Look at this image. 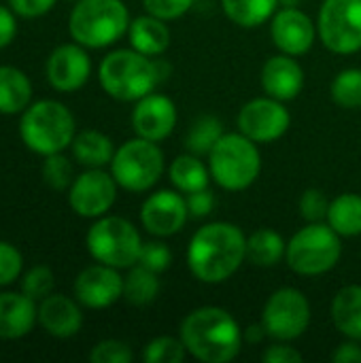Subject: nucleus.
Wrapping results in <instances>:
<instances>
[{
	"instance_id": "nucleus-23",
	"label": "nucleus",
	"mask_w": 361,
	"mask_h": 363,
	"mask_svg": "<svg viewBox=\"0 0 361 363\" xmlns=\"http://www.w3.org/2000/svg\"><path fill=\"white\" fill-rule=\"evenodd\" d=\"M332 321L345 338L361 342V285H347L334 296Z\"/></svg>"
},
{
	"instance_id": "nucleus-24",
	"label": "nucleus",
	"mask_w": 361,
	"mask_h": 363,
	"mask_svg": "<svg viewBox=\"0 0 361 363\" xmlns=\"http://www.w3.org/2000/svg\"><path fill=\"white\" fill-rule=\"evenodd\" d=\"M32 102V83L15 66H0V113H23Z\"/></svg>"
},
{
	"instance_id": "nucleus-37",
	"label": "nucleus",
	"mask_w": 361,
	"mask_h": 363,
	"mask_svg": "<svg viewBox=\"0 0 361 363\" xmlns=\"http://www.w3.org/2000/svg\"><path fill=\"white\" fill-rule=\"evenodd\" d=\"M132 359H134L132 349L126 342L115 340V338L102 340L89 351L91 363H130Z\"/></svg>"
},
{
	"instance_id": "nucleus-43",
	"label": "nucleus",
	"mask_w": 361,
	"mask_h": 363,
	"mask_svg": "<svg viewBox=\"0 0 361 363\" xmlns=\"http://www.w3.org/2000/svg\"><path fill=\"white\" fill-rule=\"evenodd\" d=\"M55 2L57 0H9V6L17 15L34 19V17H40V15L49 13L55 6Z\"/></svg>"
},
{
	"instance_id": "nucleus-8",
	"label": "nucleus",
	"mask_w": 361,
	"mask_h": 363,
	"mask_svg": "<svg viewBox=\"0 0 361 363\" xmlns=\"http://www.w3.org/2000/svg\"><path fill=\"white\" fill-rule=\"evenodd\" d=\"M85 245L96 262L113 266L117 270H130L138 264L145 242L132 221L115 215H104L98 217L96 223L87 230Z\"/></svg>"
},
{
	"instance_id": "nucleus-30",
	"label": "nucleus",
	"mask_w": 361,
	"mask_h": 363,
	"mask_svg": "<svg viewBox=\"0 0 361 363\" xmlns=\"http://www.w3.org/2000/svg\"><path fill=\"white\" fill-rule=\"evenodd\" d=\"M160 296V279L157 272L136 264L130 268L128 277H123V300L132 306H147Z\"/></svg>"
},
{
	"instance_id": "nucleus-45",
	"label": "nucleus",
	"mask_w": 361,
	"mask_h": 363,
	"mask_svg": "<svg viewBox=\"0 0 361 363\" xmlns=\"http://www.w3.org/2000/svg\"><path fill=\"white\" fill-rule=\"evenodd\" d=\"M334 363H361V342L347 338V342L338 345L332 353Z\"/></svg>"
},
{
	"instance_id": "nucleus-31",
	"label": "nucleus",
	"mask_w": 361,
	"mask_h": 363,
	"mask_svg": "<svg viewBox=\"0 0 361 363\" xmlns=\"http://www.w3.org/2000/svg\"><path fill=\"white\" fill-rule=\"evenodd\" d=\"M223 134H226L223 125H221V121L217 117L202 115L191 123V128H189V132L185 136V149L189 153L198 155V157H202V155L209 157V153L213 151V147L217 145V140Z\"/></svg>"
},
{
	"instance_id": "nucleus-5",
	"label": "nucleus",
	"mask_w": 361,
	"mask_h": 363,
	"mask_svg": "<svg viewBox=\"0 0 361 363\" xmlns=\"http://www.w3.org/2000/svg\"><path fill=\"white\" fill-rule=\"evenodd\" d=\"M130 21L121 0H77L68 17V32L87 49H104L128 34Z\"/></svg>"
},
{
	"instance_id": "nucleus-46",
	"label": "nucleus",
	"mask_w": 361,
	"mask_h": 363,
	"mask_svg": "<svg viewBox=\"0 0 361 363\" xmlns=\"http://www.w3.org/2000/svg\"><path fill=\"white\" fill-rule=\"evenodd\" d=\"M243 334H245V342H260V340H264L268 336L262 323L260 325H249L247 330H243Z\"/></svg>"
},
{
	"instance_id": "nucleus-14",
	"label": "nucleus",
	"mask_w": 361,
	"mask_h": 363,
	"mask_svg": "<svg viewBox=\"0 0 361 363\" xmlns=\"http://www.w3.org/2000/svg\"><path fill=\"white\" fill-rule=\"evenodd\" d=\"M189 219L185 194L179 189H160L151 194L140 206V223L155 238L179 234Z\"/></svg>"
},
{
	"instance_id": "nucleus-15",
	"label": "nucleus",
	"mask_w": 361,
	"mask_h": 363,
	"mask_svg": "<svg viewBox=\"0 0 361 363\" xmlns=\"http://www.w3.org/2000/svg\"><path fill=\"white\" fill-rule=\"evenodd\" d=\"M270 36L281 53L306 55L317 40V23L298 6H281L270 19Z\"/></svg>"
},
{
	"instance_id": "nucleus-41",
	"label": "nucleus",
	"mask_w": 361,
	"mask_h": 363,
	"mask_svg": "<svg viewBox=\"0 0 361 363\" xmlns=\"http://www.w3.org/2000/svg\"><path fill=\"white\" fill-rule=\"evenodd\" d=\"M187 200V208H189V217H196V219H204L209 217L213 211H215V194L204 187V189H198V191H191L185 196Z\"/></svg>"
},
{
	"instance_id": "nucleus-19",
	"label": "nucleus",
	"mask_w": 361,
	"mask_h": 363,
	"mask_svg": "<svg viewBox=\"0 0 361 363\" xmlns=\"http://www.w3.org/2000/svg\"><path fill=\"white\" fill-rule=\"evenodd\" d=\"M260 81L266 96L289 102L296 100L304 89V68L294 55L279 53L264 62Z\"/></svg>"
},
{
	"instance_id": "nucleus-28",
	"label": "nucleus",
	"mask_w": 361,
	"mask_h": 363,
	"mask_svg": "<svg viewBox=\"0 0 361 363\" xmlns=\"http://www.w3.org/2000/svg\"><path fill=\"white\" fill-rule=\"evenodd\" d=\"M328 223L343 236L355 238L361 234V196L360 194H340L330 202Z\"/></svg>"
},
{
	"instance_id": "nucleus-7",
	"label": "nucleus",
	"mask_w": 361,
	"mask_h": 363,
	"mask_svg": "<svg viewBox=\"0 0 361 363\" xmlns=\"http://www.w3.org/2000/svg\"><path fill=\"white\" fill-rule=\"evenodd\" d=\"M343 236L326 221L306 223L287 242L285 262L300 277H321L343 257Z\"/></svg>"
},
{
	"instance_id": "nucleus-26",
	"label": "nucleus",
	"mask_w": 361,
	"mask_h": 363,
	"mask_svg": "<svg viewBox=\"0 0 361 363\" xmlns=\"http://www.w3.org/2000/svg\"><path fill=\"white\" fill-rule=\"evenodd\" d=\"M70 147H72L74 160L87 168H102V166L111 164V160L117 151L113 140L104 132H98V130L79 132Z\"/></svg>"
},
{
	"instance_id": "nucleus-25",
	"label": "nucleus",
	"mask_w": 361,
	"mask_h": 363,
	"mask_svg": "<svg viewBox=\"0 0 361 363\" xmlns=\"http://www.w3.org/2000/svg\"><path fill=\"white\" fill-rule=\"evenodd\" d=\"M168 179L174 189H179L181 194L187 196L191 191L209 187L213 177H211L209 166L198 155L187 151L172 160V164L168 166Z\"/></svg>"
},
{
	"instance_id": "nucleus-18",
	"label": "nucleus",
	"mask_w": 361,
	"mask_h": 363,
	"mask_svg": "<svg viewBox=\"0 0 361 363\" xmlns=\"http://www.w3.org/2000/svg\"><path fill=\"white\" fill-rule=\"evenodd\" d=\"M177 119H179V113H177V104L172 102V98L164 94H155V91L136 100L132 108L134 134L153 143L166 140L174 132Z\"/></svg>"
},
{
	"instance_id": "nucleus-35",
	"label": "nucleus",
	"mask_w": 361,
	"mask_h": 363,
	"mask_svg": "<svg viewBox=\"0 0 361 363\" xmlns=\"http://www.w3.org/2000/svg\"><path fill=\"white\" fill-rule=\"evenodd\" d=\"M53 285H55V277L49 266H34L21 279V291L36 302L47 298L53 291Z\"/></svg>"
},
{
	"instance_id": "nucleus-4",
	"label": "nucleus",
	"mask_w": 361,
	"mask_h": 363,
	"mask_svg": "<svg viewBox=\"0 0 361 363\" xmlns=\"http://www.w3.org/2000/svg\"><path fill=\"white\" fill-rule=\"evenodd\" d=\"M19 136L30 151L43 157L62 153L77 136V121L66 104L57 100H38L23 111Z\"/></svg>"
},
{
	"instance_id": "nucleus-9",
	"label": "nucleus",
	"mask_w": 361,
	"mask_h": 363,
	"mask_svg": "<svg viewBox=\"0 0 361 363\" xmlns=\"http://www.w3.org/2000/svg\"><path fill=\"white\" fill-rule=\"evenodd\" d=\"M164 168L166 162L160 145L140 136L126 140L111 160V174L117 185L132 194L153 189L162 179Z\"/></svg>"
},
{
	"instance_id": "nucleus-10",
	"label": "nucleus",
	"mask_w": 361,
	"mask_h": 363,
	"mask_svg": "<svg viewBox=\"0 0 361 363\" xmlns=\"http://www.w3.org/2000/svg\"><path fill=\"white\" fill-rule=\"evenodd\" d=\"M313 319L309 298L296 287L277 289L264 304L262 325L272 340L294 342L309 330Z\"/></svg>"
},
{
	"instance_id": "nucleus-2",
	"label": "nucleus",
	"mask_w": 361,
	"mask_h": 363,
	"mask_svg": "<svg viewBox=\"0 0 361 363\" xmlns=\"http://www.w3.org/2000/svg\"><path fill=\"white\" fill-rule=\"evenodd\" d=\"M187 353L204 363H230L240 355L245 334L238 321L221 306L191 311L179 330Z\"/></svg>"
},
{
	"instance_id": "nucleus-33",
	"label": "nucleus",
	"mask_w": 361,
	"mask_h": 363,
	"mask_svg": "<svg viewBox=\"0 0 361 363\" xmlns=\"http://www.w3.org/2000/svg\"><path fill=\"white\" fill-rule=\"evenodd\" d=\"M187 355V349L181 338L174 336H157L147 342L143 351V359L147 363H181Z\"/></svg>"
},
{
	"instance_id": "nucleus-12",
	"label": "nucleus",
	"mask_w": 361,
	"mask_h": 363,
	"mask_svg": "<svg viewBox=\"0 0 361 363\" xmlns=\"http://www.w3.org/2000/svg\"><path fill=\"white\" fill-rule=\"evenodd\" d=\"M238 132L251 138L257 145H270L279 138H283L291 125V113L287 111L285 102L262 96L249 100L238 117H236Z\"/></svg>"
},
{
	"instance_id": "nucleus-27",
	"label": "nucleus",
	"mask_w": 361,
	"mask_h": 363,
	"mask_svg": "<svg viewBox=\"0 0 361 363\" xmlns=\"http://www.w3.org/2000/svg\"><path fill=\"white\" fill-rule=\"evenodd\" d=\"M287 242L270 228H260L247 236V262L257 268H272L285 259Z\"/></svg>"
},
{
	"instance_id": "nucleus-22",
	"label": "nucleus",
	"mask_w": 361,
	"mask_h": 363,
	"mask_svg": "<svg viewBox=\"0 0 361 363\" xmlns=\"http://www.w3.org/2000/svg\"><path fill=\"white\" fill-rule=\"evenodd\" d=\"M128 38H130L132 49H136L149 57L166 53L172 43V34H170V28L166 26V21L160 17H153L149 13L134 17L130 21Z\"/></svg>"
},
{
	"instance_id": "nucleus-21",
	"label": "nucleus",
	"mask_w": 361,
	"mask_h": 363,
	"mask_svg": "<svg viewBox=\"0 0 361 363\" xmlns=\"http://www.w3.org/2000/svg\"><path fill=\"white\" fill-rule=\"evenodd\" d=\"M38 323V306L30 296L4 291L0 294V340H17L32 332Z\"/></svg>"
},
{
	"instance_id": "nucleus-34",
	"label": "nucleus",
	"mask_w": 361,
	"mask_h": 363,
	"mask_svg": "<svg viewBox=\"0 0 361 363\" xmlns=\"http://www.w3.org/2000/svg\"><path fill=\"white\" fill-rule=\"evenodd\" d=\"M43 181L55 189V191H64V189H70L72 181H74V168H72V162L62 155V153H51V155H45V162H43Z\"/></svg>"
},
{
	"instance_id": "nucleus-42",
	"label": "nucleus",
	"mask_w": 361,
	"mask_h": 363,
	"mask_svg": "<svg viewBox=\"0 0 361 363\" xmlns=\"http://www.w3.org/2000/svg\"><path fill=\"white\" fill-rule=\"evenodd\" d=\"M262 359L266 363H300L304 357L302 353L291 347L289 342H272L270 347H266V351L262 353Z\"/></svg>"
},
{
	"instance_id": "nucleus-16",
	"label": "nucleus",
	"mask_w": 361,
	"mask_h": 363,
	"mask_svg": "<svg viewBox=\"0 0 361 363\" xmlns=\"http://www.w3.org/2000/svg\"><path fill=\"white\" fill-rule=\"evenodd\" d=\"M72 291L77 302L85 308H109L123 298V277L117 268L98 262L79 272Z\"/></svg>"
},
{
	"instance_id": "nucleus-3",
	"label": "nucleus",
	"mask_w": 361,
	"mask_h": 363,
	"mask_svg": "<svg viewBox=\"0 0 361 363\" xmlns=\"http://www.w3.org/2000/svg\"><path fill=\"white\" fill-rule=\"evenodd\" d=\"M102 89L119 102H136L151 94L162 81L160 66L136 49H115L98 66Z\"/></svg>"
},
{
	"instance_id": "nucleus-11",
	"label": "nucleus",
	"mask_w": 361,
	"mask_h": 363,
	"mask_svg": "<svg viewBox=\"0 0 361 363\" xmlns=\"http://www.w3.org/2000/svg\"><path fill=\"white\" fill-rule=\"evenodd\" d=\"M317 34L332 53L353 55L361 51V0H323Z\"/></svg>"
},
{
	"instance_id": "nucleus-39",
	"label": "nucleus",
	"mask_w": 361,
	"mask_h": 363,
	"mask_svg": "<svg viewBox=\"0 0 361 363\" xmlns=\"http://www.w3.org/2000/svg\"><path fill=\"white\" fill-rule=\"evenodd\" d=\"M23 268V257L11 242L0 240V287L11 285L19 279Z\"/></svg>"
},
{
	"instance_id": "nucleus-38",
	"label": "nucleus",
	"mask_w": 361,
	"mask_h": 363,
	"mask_svg": "<svg viewBox=\"0 0 361 363\" xmlns=\"http://www.w3.org/2000/svg\"><path fill=\"white\" fill-rule=\"evenodd\" d=\"M140 266L162 274L164 270L170 268L172 264V251L166 242L162 240H151V242H145L143 245V251H140V259H138Z\"/></svg>"
},
{
	"instance_id": "nucleus-1",
	"label": "nucleus",
	"mask_w": 361,
	"mask_h": 363,
	"mask_svg": "<svg viewBox=\"0 0 361 363\" xmlns=\"http://www.w3.org/2000/svg\"><path fill=\"white\" fill-rule=\"evenodd\" d=\"M247 262V236L230 221H211L196 230L187 247V268L200 283L219 285Z\"/></svg>"
},
{
	"instance_id": "nucleus-48",
	"label": "nucleus",
	"mask_w": 361,
	"mask_h": 363,
	"mask_svg": "<svg viewBox=\"0 0 361 363\" xmlns=\"http://www.w3.org/2000/svg\"><path fill=\"white\" fill-rule=\"evenodd\" d=\"M68 2H77V0H68Z\"/></svg>"
},
{
	"instance_id": "nucleus-47",
	"label": "nucleus",
	"mask_w": 361,
	"mask_h": 363,
	"mask_svg": "<svg viewBox=\"0 0 361 363\" xmlns=\"http://www.w3.org/2000/svg\"><path fill=\"white\" fill-rule=\"evenodd\" d=\"M298 2H300V0H279L281 6H298Z\"/></svg>"
},
{
	"instance_id": "nucleus-44",
	"label": "nucleus",
	"mask_w": 361,
	"mask_h": 363,
	"mask_svg": "<svg viewBox=\"0 0 361 363\" xmlns=\"http://www.w3.org/2000/svg\"><path fill=\"white\" fill-rule=\"evenodd\" d=\"M17 34V21H15V11L6 9L0 4V49L11 45Z\"/></svg>"
},
{
	"instance_id": "nucleus-6",
	"label": "nucleus",
	"mask_w": 361,
	"mask_h": 363,
	"mask_svg": "<svg viewBox=\"0 0 361 363\" xmlns=\"http://www.w3.org/2000/svg\"><path fill=\"white\" fill-rule=\"evenodd\" d=\"M213 181L226 191L249 189L262 172V153L257 143L240 132L223 134L209 153Z\"/></svg>"
},
{
	"instance_id": "nucleus-32",
	"label": "nucleus",
	"mask_w": 361,
	"mask_h": 363,
	"mask_svg": "<svg viewBox=\"0 0 361 363\" xmlns=\"http://www.w3.org/2000/svg\"><path fill=\"white\" fill-rule=\"evenodd\" d=\"M330 94L340 108H361V68L340 70L330 85Z\"/></svg>"
},
{
	"instance_id": "nucleus-13",
	"label": "nucleus",
	"mask_w": 361,
	"mask_h": 363,
	"mask_svg": "<svg viewBox=\"0 0 361 363\" xmlns=\"http://www.w3.org/2000/svg\"><path fill=\"white\" fill-rule=\"evenodd\" d=\"M117 181L111 172L102 168H87L83 174L74 177L68 189L70 208L85 219L104 217L117 200Z\"/></svg>"
},
{
	"instance_id": "nucleus-20",
	"label": "nucleus",
	"mask_w": 361,
	"mask_h": 363,
	"mask_svg": "<svg viewBox=\"0 0 361 363\" xmlns=\"http://www.w3.org/2000/svg\"><path fill=\"white\" fill-rule=\"evenodd\" d=\"M38 325L53 338H72L81 332L83 313L77 298L49 294L38 304Z\"/></svg>"
},
{
	"instance_id": "nucleus-36",
	"label": "nucleus",
	"mask_w": 361,
	"mask_h": 363,
	"mask_svg": "<svg viewBox=\"0 0 361 363\" xmlns=\"http://www.w3.org/2000/svg\"><path fill=\"white\" fill-rule=\"evenodd\" d=\"M330 202L328 196L321 189H306L300 198V215L306 223H319V221H328V211H330Z\"/></svg>"
},
{
	"instance_id": "nucleus-29",
	"label": "nucleus",
	"mask_w": 361,
	"mask_h": 363,
	"mask_svg": "<svg viewBox=\"0 0 361 363\" xmlns=\"http://www.w3.org/2000/svg\"><path fill=\"white\" fill-rule=\"evenodd\" d=\"M228 19L240 28H257L272 19L279 0H221Z\"/></svg>"
},
{
	"instance_id": "nucleus-40",
	"label": "nucleus",
	"mask_w": 361,
	"mask_h": 363,
	"mask_svg": "<svg viewBox=\"0 0 361 363\" xmlns=\"http://www.w3.org/2000/svg\"><path fill=\"white\" fill-rule=\"evenodd\" d=\"M196 0H143V6L149 15L160 17L164 21H172L183 17Z\"/></svg>"
},
{
	"instance_id": "nucleus-17",
	"label": "nucleus",
	"mask_w": 361,
	"mask_h": 363,
	"mask_svg": "<svg viewBox=\"0 0 361 363\" xmlns=\"http://www.w3.org/2000/svg\"><path fill=\"white\" fill-rule=\"evenodd\" d=\"M45 70H47V81L53 89L72 94L87 83L91 74V60L83 45L66 43L51 51Z\"/></svg>"
}]
</instances>
